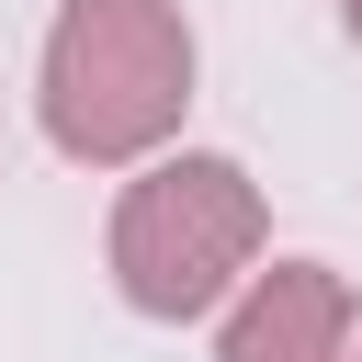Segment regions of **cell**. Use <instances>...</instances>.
I'll return each instance as SVG.
<instances>
[{"instance_id": "obj_1", "label": "cell", "mask_w": 362, "mask_h": 362, "mask_svg": "<svg viewBox=\"0 0 362 362\" xmlns=\"http://www.w3.org/2000/svg\"><path fill=\"white\" fill-rule=\"evenodd\" d=\"M192 102L181 0H68L45 34V136L90 170L147 158Z\"/></svg>"}, {"instance_id": "obj_2", "label": "cell", "mask_w": 362, "mask_h": 362, "mask_svg": "<svg viewBox=\"0 0 362 362\" xmlns=\"http://www.w3.org/2000/svg\"><path fill=\"white\" fill-rule=\"evenodd\" d=\"M260 249V192L238 158H158L113 204V283L136 317H204Z\"/></svg>"}, {"instance_id": "obj_3", "label": "cell", "mask_w": 362, "mask_h": 362, "mask_svg": "<svg viewBox=\"0 0 362 362\" xmlns=\"http://www.w3.org/2000/svg\"><path fill=\"white\" fill-rule=\"evenodd\" d=\"M215 362H351V283L328 260H272Z\"/></svg>"}, {"instance_id": "obj_4", "label": "cell", "mask_w": 362, "mask_h": 362, "mask_svg": "<svg viewBox=\"0 0 362 362\" xmlns=\"http://www.w3.org/2000/svg\"><path fill=\"white\" fill-rule=\"evenodd\" d=\"M339 23H351V45H362V0H339Z\"/></svg>"}]
</instances>
